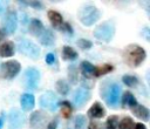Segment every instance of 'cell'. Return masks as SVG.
I'll return each instance as SVG.
<instances>
[{"instance_id":"cell-1","label":"cell","mask_w":150,"mask_h":129,"mask_svg":"<svg viewBox=\"0 0 150 129\" xmlns=\"http://www.w3.org/2000/svg\"><path fill=\"white\" fill-rule=\"evenodd\" d=\"M123 57H124L125 63L129 67L136 68L144 62V60L146 57V52L142 46H139L137 43H131L124 48Z\"/></svg>"},{"instance_id":"cell-2","label":"cell","mask_w":150,"mask_h":129,"mask_svg":"<svg viewBox=\"0 0 150 129\" xmlns=\"http://www.w3.org/2000/svg\"><path fill=\"white\" fill-rule=\"evenodd\" d=\"M102 97L104 99L105 103L110 108H117L120 103V97H121V87L116 82H111L109 86H102Z\"/></svg>"},{"instance_id":"cell-3","label":"cell","mask_w":150,"mask_h":129,"mask_svg":"<svg viewBox=\"0 0 150 129\" xmlns=\"http://www.w3.org/2000/svg\"><path fill=\"white\" fill-rule=\"evenodd\" d=\"M101 18V11L93 6V5H87L83 6L80 12H79V20L83 26H93L94 23H96Z\"/></svg>"},{"instance_id":"cell-4","label":"cell","mask_w":150,"mask_h":129,"mask_svg":"<svg viewBox=\"0 0 150 129\" xmlns=\"http://www.w3.org/2000/svg\"><path fill=\"white\" fill-rule=\"evenodd\" d=\"M93 34L102 42H110L115 35V25L111 21H104L94 29Z\"/></svg>"},{"instance_id":"cell-5","label":"cell","mask_w":150,"mask_h":129,"mask_svg":"<svg viewBox=\"0 0 150 129\" xmlns=\"http://www.w3.org/2000/svg\"><path fill=\"white\" fill-rule=\"evenodd\" d=\"M18 49L22 55H25L32 60H38L41 54L40 47L36 43H34L33 41L27 40V39H21L18 42Z\"/></svg>"},{"instance_id":"cell-6","label":"cell","mask_w":150,"mask_h":129,"mask_svg":"<svg viewBox=\"0 0 150 129\" xmlns=\"http://www.w3.org/2000/svg\"><path fill=\"white\" fill-rule=\"evenodd\" d=\"M39 103H40V107L48 110V111H52L54 113L57 108H59V104H60V101H59V97L56 96V94L52 90H47L45 91L41 96H40V100H39Z\"/></svg>"},{"instance_id":"cell-7","label":"cell","mask_w":150,"mask_h":129,"mask_svg":"<svg viewBox=\"0 0 150 129\" xmlns=\"http://www.w3.org/2000/svg\"><path fill=\"white\" fill-rule=\"evenodd\" d=\"M20 70H21V64L16 60H9L0 64V74L4 79L7 80L14 79L20 73Z\"/></svg>"},{"instance_id":"cell-8","label":"cell","mask_w":150,"mask_h":129,"mask_svg":"<svg viewBox=\"0 0 150 129\" xmlns=\"http://www.w3.org/2000/svg\"><path fill=\"white\" fill-rule=\"evenodd\" d=\"M26 124V116L18 108H12L8 113V129H22Z\"/></svg>"},{"instance_id":"cell-9","label":"cell","mask_w":150,"mask_h":129,"mask_svg":"<svg viewBox=\"0 0 150 129\" xmlns=\"http://www.w3.org/2000/svg\"><path fill=\"white\" fill-rule=\"evenodd\" d=\"M18 14L14 11H9L7 12V14L4 18V22H2V32L5 33V35H13L18 28Z\"/></svg>"},{"instance_id":"cell-10","label":"cell","mask_w":150,"mask_h":129,"mask_svg":"<svg viewBox=\"0 0 150 129\" xmlns=\"http://www.w3.org/2000/svg\"><path fill=\"white\" fill-rule=\"evenodd\" d=\"M23 80H25V86L27 89L35 90L40 82V72L34 67H29L25 70Z\"/></svg>"},{"instance_id":"cell-11","label":"cell","mask_w":150,"mask_h":129,"mask_svg":"<svg viewBox=\"0 0 150 129\" xmlns=\"http://www.w3.org/2000/svg\"><path fill=\"white\" fill-rule=\"evenodd\" d=\"M90 99V91L84 89V88H79L75 90L74 95H73V102L74 106L76 108H81L83 107Z\"/></svg>"},{"instance_id":"cell-12","label":"cell","mask_w":150,"mask_h":129,"mask_svg":"<svg viewBox=\"0 0 150 129\" xmlns=\"http://www.w3.org/2000/svg\"><path fill=\"white\" fill-rule=\"evenodd\" d=\"M46 115L41 111H34L29 117V124L33 129H41L46 124Z\"/></svg>"},{"instance_id":"cell-13","label":"cell","mask_w":150,"mask_h":129,"mask_svg":"<svg viewBox=\"0 0 150 129\" xmlns=\"http://www.w3.org/2000/svg\"><path fill=\"white\" fill-rule=\"evenodd\" d=\"M20 104H21V108L22 110L25 111H28V110H32L35 106V97L33 94L30 93H23L20 97Z\"/></svg>"},{"instance_id":"cell-14","label":"cell","mask_w":150,"mask_h":129,"mask_svg":"<svg viewBox=\"0 0 150 129\" xmlns=\"http://www.w3.org/2000/svg\"><path fill=\"white\" fill-rule=\"evenodd\" d=\"M45 30V26L40 19H32L28 23V32L34 36H40Z\"/></svg>"},{"instance_id":"cell-15","label":"cell","mask_w":150,"mask_h":129,"mask_svg":"<svg viewBox=\"0 0 150 129\" xmlns=\"http://www.w3.org/2000/svg\"><path fill=\"white\" fill-rule=\"evenodd\" d=\"M87 124V118L84 115L80 114L76 115L75 117H73L71 120H69L68 124H67V129H83Z\"/></svg>"},{"instance_id":"cell-16","label":"cell","mask_w":150,"mask_h":129,"mask_svg":"<svg viewBox=\"0 0 150 129\" xmlns=\"http://www.w3.org/2000/svg\"><path fill=\"white\" fill-rule=\"evenodd\" d=\"M39 41L42 46H53L54 42H55V35L53 33V30L48 29V28H45V30L42 32V34L39 36Z\"/></svg>"},{"instance_id":"cell-17","label":"cell","mask_w":150,"mask_h":129,"mask_svg":"<svg viewBox=\"0 0 150 129\" xmlns=\"http://www.w3.org/2000/svg\"><path fill=\"white\" fill-rule=\"evenodd\" d=\"M15 54V45L12 41H5L0 45V56L11 57Z\"/></svg>"},{"instance_id":"cell-18","label":"cell","mask_w":150,"mask_h":129,"mask_svg":"<svg viewBox=\"0 0 150 129\" xmlns=\"http://www.w3.org/2000/svg\"><path fill=\"white\" fill-rule=\"evenodd\" d=\"M104 114H105V110H104V108L102 107V104L100 102H95L88 109V113H87V115L91 118H101V117L104 116Z\"/></svg>"},{"instance_id":"cell-19","label":"cell","mask_w":150,"mask_h":129,"mask_svg":"<svg viewBox=\"0 0 150 129\" xmlns=\"http://www.w3.org/2000/svg\"><path fill=\"white\" fill-rule=\"evenodd\" d=\"M131 110H132V113H134V115H135L136 117H138V118H141V120H143V121H145V122L149 121L150 111H149V109H148L145 106L137 103Z\"/></svg>"},{"instance_id":"cell-20","label":"cell","mask_w":150,"mask_h":129,"mask_svg":"<svg viewBox=\"0 0 150 129\" xmlns=\"http://www.w3.org/2000/svg\"><path fill=\"white\" fill-rule=\"evenodd\" d=\"M47 16H48L50 23L53 25V27H55V28H60V26L63 23V18H62V15H61L59 12L54 11V9L48 11V12H47Z\"/></svg>"},{"instance_id":"cell-21","label":"cell","mask_w":150,"mask_h":129,"mask_svg":"<svg viewBox=\"0 0 150 129\" xmlns=\"http://www.w3.org/2000/svg\"><path fill=\"white\" fill-rule=\"evenodd\" d=\"M137 103H138V102H137V100L135 99V96H134L130 91H124V93H123L122 101H121V104H122V107H123V108L128 106L130 109H132Z\"/></svg>"},{"instance_id":"cell-22","label":"cell","mask_w":150,"mask_h":129,"mask_svg":"<svg viewBox=\"0 0 150 129\" xmlns=\"http://www.w3.org/2000/svg\"><path fill=\"white\" fill-rule=\"evenodd\" d=\"M79 57L77 52L70 46H63L62 48V59L66 61H75Z\"/></svg>"},{"instance_id":"cell-23","label":"cell","mask_w":150,"mask_h":129,"mask_svg":"<svg viewBox=\"0 0 150 129\" xmlns=\"http://www.w3.org/2000/svg\"><path fill=\"white\" fill-rule=\"evenodd\" d=\"M114 70V66L110 64V63H104L100 67H95L94 68V72H93V75L95 77H98V76H102V75H105V74H109L110 72Z\"/></svg>"},{"instance_id":"cell-24","label":"cell","mask_w":150,"mask_h":129,"mask_svg":"<svg viewBox=\"0 0 150 129\" xmlns=\"http://www.w3.org/2000/svg\"><path fill=\"white\" fill-rule=\"evenodd\" d=\"M59 106H60V108H61V115H62L63 117H66V118H70V116H71V114H73V110H74L71 103L68 102V101H63V102H61Z\"/></svg>"},{"instance_id":"cell-25","label":"cell","mask_w":150,"mask_h":129,"mask_svg":"<svg viewBox=\"0 0 150 129\" xmlns=\"http://www.w3.org/2000/svg\"><path fill=\"white\" fill-rule=\"evenodd\" d=\"M67 73H68V79H69L70 83H73V84L77 83V81H79V69H77V67H75V64H69L68 69H67Z\"/></svg>"},{"instance_id":"cell-26","label":"cell","mask_w":150,"mask_h":129,"mask_svg":"<svg viewBox=\"0 0 150 129\" xmlns=\"http://www.w3.org/2000/svg\"><path fill=\"white\" fill-rule=\"evenodd\" d=\"M55 87H56L57 93H59L60 95H62V96H66V95L69 93V90H70V87H69V84L66 82V80H59V81L55 83Z\"/></svg>"},{"instance_id":"cell-27","label":"cell","mask_w":150,"mask_h":129,"mask_svg":"<svg viewBox=\"0 0 150 129\" xmlns=\"http://www.w3.org/2000/svg\"><path fill=\"white\" fill-rule=\"evenodd\" d=\"M80 68H81V72L84 75V77H89V76L93 75V72H94L95 67L89 61H82L81 64H80Z\"/></svg>"},{"instance_id":"cell-28","label":"cell","mask_w":150,"mask_h":129,"mask_svg":"<svg viewBox=\"0 0 150 129\" xmlns=\"http://www.w3.org/2000/svg\"><path fill=\"white\" fill-rule=\"evenodd\" d=\"M122 82H123L125 86H128V87H136V86L139 83L137 76H135V75H129V74L122 76Z\"/></svg>"},{"instance_id":"cell-29","label":"cell","mask_w":150,"mask_h":129,"mask_svg":"<svg viewBox=\"0 0 150 129\" xmlns=\"http://www.w3.org/2000/svg\"><path fill=\"white\" fill-rule=\"evenodd\" d=\"M134 120L131 117H123L120 122H118V129H134Z\"/></svg>"},{"instance_id":"cell-30","label":"cell","mask_w":150,"mask_h":129,"mask_svg":"<svg viewBox=\"0 0 150 129\" xmlns=\"http://www.w3.org/2000/svg\"><path fill=\"white\" fill-rule=\"evenodd\" d=\"M118 125V116L111 115L105 121V129H116Z\"/></svg>"},{"instance_id":"cell-31","label":"cell","mask_w":150,"mask_h":129,"mask_svg":"<svg viewBox=\"0 0 150 129\" xmlns=\"http://www.w3.org/2000/svg\"><path fill=\"white\" fill-rule=\"evenodd\" d=\"M77 46L81 49L87 50V49H90L93 47V42L90 40H88V39H79L77 40Z\"/></svg>"},{"instance_id":"cell-32","label":"cell","mask_w":150,"mask_h":129,"mask_svg":"<svg viewBox=\"0 0 150 129\" xmlns=\"http://www.w3.org/2000/svg\"><path fill=\"white\" fill-rule=\"evenodd\" d=\"M21 5H26V6H29V7H33L35 9H41L43 7L42 2L41 1H19Z\"/></svg>"},{"instance_id":"cell-33","label":"cell","mask_w":150,"mask_h":129,"mask_svg":"<svg viewBox=\"0 0 150 129\" xmlns=\"http://www.w3.org/2000/svg\"><path fill=\"white\" fill-rule=\"evenodd\" d=\"M60 29L62 30V32H64V33H68L69 35H73V27L68 23V22H63L61 26H60Z\"/></svg>"},{"instance_id":"cell-34","label":"cell","mask_w":150,"mask_h":129,"mask_svg":"<svg viewBox=\"0 0 150 129\" xmlns=\"http://www.w3.org/2000/svg\"><path fill=\"white\" fill-rule=\"evenodd\" d=\"M88 129H103V123L101 122H96V121H91L88 125Z\"/></svg>"},{"instance_id":"cell-35","label":"cell","mask_w":150,"mask_h":129,"mask_svg":"<svg viewBox=\"0 0 150 129\" xmlns=\"http://www.w3.org/2000/svg\"><path fill=\"white\" fill-rule=\"evenodd\" d=\"M45 60H46V63L47 64H53L55 62V55L53 53H47Z\"/></svg>"},{"instance_id":"cell-36","label":"cell","mask_w":150,"mask_h":129,"mask_svg":"<svg viewBox=\"0 0 150 129\" xmlns=\"http://www.w3.org/2000/svg\"><path fill=\"white\" fill-rule=\"evenodd\" d=\"M57 118H53L48 124H47V129H56L57 128Z\"/></svg>"},{"instance_id":"cell-37","label":"cell","mask_w":150,"mask_h":129,"mask_svg":"<svg viewBox=\"0 0 150 129\" xmlns=\"http://www.w3.org/2000/svg\"><path fill=\"white\" fill-rule=\"evenodd\" d=\"M5 120H6L5 111H1V113H0V129L4 127V124H5Z\"/></svg>"},{"instance_id":"cell-38","label":"cell","mask_w":150,"mask_h":129,"mask_svg":"<svg viewBox=\"0 0 150 129\" xmlns=\"http://www.w3.org/2000/svg\"><path fill=\"white\" fill-rule=\"evenodd\" d=\"M134 129H146V127L143 123H135Z\"/></svg>"},{"instance_id":"cell-39","label":"cell","mask_w":150,"mask_h":129,"mask_svg":"<svg viewBox=\"0 0 150 129\" xmlns=\"http://www.w3.org/2000/svg\"><path fill=\"white\" fill-rule=\"evenodd\" d=\"M143 34H144V36H145V39H146V40H149V39H150V36H149V30H148V28H146V27L144 28Z\"/></svg>"},{"instance_id":"cell-40","label":"cell","mask_w":150,"mask_h":129,"mask_svg":"<svg viewBox=\"0 0 150 129\" xmlns=\"http://www.w3.org/2000/svg\"><path fill=\"white\" fill-rule=\"evenodd\" d=\"M5 13V5L0 1V15H2Z\"/></svg>"},{"instance_id":"cell-41","label":"cell","mask_w":150,"mask_h":129,"mask_svg":"<svg viewBox=\"0 0 150 129\" xmlns=\"http://www.w3.org/2000/svg\"><path fill=\"white\" fill-rule=\"evenodd\" d=\"M4 38H5V33L2 30H0V40H2Z\"/></svg>"}]
</instances>
